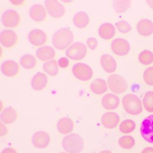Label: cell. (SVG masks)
I'll return each instance as SVG.
<instances>
[{
    "label": "cell",
    "mask_w": 153,
    "mask_h": 153,
    "mask_svg": "<svg viewBox=\"0 0 153 153\" xmlns=\"http://www.w3.org/2000/svg\"><path fill=\"white\" fill-rule=\"evenodd\" d=\"M73 33L69 29L62 28L55 32L53 36V46L59 50H63L68 47L73 42Z\"/></svg>",
    "instance_id": "obj_1"
},
{
    "label": "cell",
    "mask_w": 153,
    "mask_h": 153,
    "mask_svg": "<svg viewBox=\"0 0 153 153\" xmlns=\"http://www.w3.org/2000/svg\"><path fill=\"white\" fill-rule=\"evenodd\" d=\"M107 84L109 88L115 94H121L128 88V84L125 79L117 74L111 75L107 79Z\"/></svg>",
    "instance_id": "obj_4"
},
{
    "label": "cell",
    "mask_w": 153,
    "mask_h": 153,
    "mask_svg": "<svg viewBox=\"0 0 153 153\" xmlns=\"http://www.w3.org/2000/svg\"><path fill=\"white\" fill-rule=\"evenodd\" d=\"M73 20L74 25L76 27L82 28L88 25L89 18L87 13L84 11H80L74 16Z\"/></svg>",
    "instance_id": "obj_26"
},
{
    "label": "cell",
    "mask_w": 153,
    "mask_h": 153,
    "mask_svg": "<svg viewBox=\"0 0 153 153\" xmlns=\"http://www.w3.org/2000/svg\"><path fill=\"white\" fill-rule=\"evenodd\" d=\"M102 124L107 128H114L120 122V117L117 114L108 112L104 114L101 119Z\"/></svg>",
    "instance_id": "obj_15"
},
{
    "label": "cell",
    "mask_w": 153,
    "mask_h": 153,
    "mask_svg": "<svg viewBox=\"0 0 153 153\" xmlns=\"http://www.w3.org/2000/svg\"><path fill=\"white\" fill-rule=\"evenodd\" d=\"M140 131L141 136L145 140L153 143V114L143 120L140 125Z\"/></svg>",
    "instance_id": "obj_7"
},
{
    "label": "cell",
    "mask_w": 153,
    "mask_h": 153,
    "mask_svg": "<svg viewBox=\"0 0 153 153\" xmlns=\"http://www.w3.org/2000/svg\"><path fill=\"white\" fill-rule=\"evenodd\" d=\"M50 142V137L48 133L44 131H38L33 135L32 142L36 147L45 148Z\"/></svg>",
    "instance_id": "obj_12"
},
{
    "label": "cell",
    "mask_w": 153,
    "mask_h": 153,
    "mask_svg": "<svg viewBox=\"0 0 153 153\" xmlns=\"http://www.w3.org/2000/svg\"><path fill=\"white\" fill-rule=\"evenodd\" d=\"M43 69L46 73L51 76H55L59 72V67L57 61L55 59L45 62L43 65Z\"/></svg>",
    "instance_id": "obj_28"
},
{
    "label": "cell",
    "mask_w": 153,
    "mask_h": 153,
    "mask_svg": "<svg viewBox=\"0 0 153 153\" xmlns=\"http://www.w3.org/2000/svg\"><path fill=\"white\" fill-rule=\"evenodd\" d=\"M118 97L112 94H108L103 97L102 103L104 108L106 110H113L116 109L120 104Z\"/></svg>",
    "instance_id": "obj_17"
},
{
    "label": "cell",
    "mask_w": 153,
    "mask_h": 153,
    "mask_svg": "<svg viewBox=\"0 0 153 153\" xmlns=\"http://www.w3.org/2000/svg\"><path fill=\"white\" fill-rule=\"evenodd\" d=\"M17 113L16 111L11 107L5 108L0 115L1 121L6 124L13 123L16 120Z\"/></svg>",
    "instance_id": "obj_24"
},
{
    "label": "cell",
    "mask_w": 153,
    "mask_h": 153,
    "mask_svg": "<svg viewBox=\"0 0 153 153\" xmlns=\"http://www.w3.org/2000/svg\"><path fill=\"white\" fill-rule=\"evenodd\" d=\"M36 62V59L34 56L30 54H25L20 59L21 66L27 69H31L34 68Z\"/></svg>",
    "instance_id": "obj_27"
},
{
    "label": "cell",
    "mask_w": 153,
    "mask_h": 153,
    "mask_svg": "<svg viewBox=\"0 0 153 153\" xmlns=\"http://www.w3.org/2000/svg\"><path fill=\"white\" fill-rule=\"evenodd\" d=\"M62 146L69 153H80L84 148V140L81 136L72 133L64 137L62 140Z\"/></svg>",
    "instance_id": "obj_2"
},
{
    "label": "cell",
    "mask_w": 153,
    "mask_h": 153,
    "mask_svg": "<svg viewBox=\"0 0 153 153\" xmlns=\"http://www.w3.org/2000/svg\"><path fill=\"white\" fill-rule=\"evenodd\" d=\"M1 153H17L16 150L11 148H7L5 149Z\"/></svg>",
    "instance_id": "obj_38"
},
{
    "label": "cell",
    "mask_w": 153,
    "mask_h": 153,
    "mask_svg": "<svg viewBox=\"0 0 153 153\" xmlns=\"http://www.w3.org/2000/svg\"><path fill=\"white\" fill-rule=\"evenodd\" d=\"M138 59L143 65H149L153 62V53L149 51H143L139 55Z\"/></svg>",
    "instance_id": "obj_33"
},
{
    "label": "cell",
    "mask_w": 153,
    "mask_h": 153,
    "mask_svg": "<svg viewBox=\"0 0 153 153\" xmlns=\"http://www.w3.org/2000/svg\"><path fill=\"white\" fill-rule=\"evenodd\" d=\"M120 146L125 149L132 148L135 144V139L131 136H124L119 139Z\"/></svg>",
    "instance_id": "obj_31"
},
{
    "label": "cell",
    "mask_w": 153,
    "mask_h": 153,
    "mask_svg": "<svg viewBox=\"0 0 153 153\" xmlns=\"http://www.w3.org/2000/svg\"><path fill=\"white\" fill-rule=\"evenodd\" d=\"M28 39L30 43L35 46H40L44 44L47 40L46 34L42 30L34 29L29 33Z\"/></svg>",
    "instance_id": "obj_13"
},
{
    "label": "cell",
    "mask_w": 153,
    "mask_h": 153,
    "mask_svg": "<svg viewBox=\"0 0 153 153\" xmlns=\"http://www.w3.org/2000/svg\"><path fill=\"white\" fill-rule=\"evenodd\" d=\"M111 48L116 55L124 56L128 53L130 50V45L127 40L123 38H117L113 41Z\"/></svg>",
    "instance_id": "obj_10"
},
{
    "label": "cell",
    "mask_w": 153,
    "mask_h": 153,
    "mask_svg": "<svg viewBox=\"0 0 153 153\" xmlns=\"http://www.w3.org/2000/svg\"><path fill=\"white\" fill-rule=\"evenodd\" d=\"M87 44L90 49L92 50H94L97 47V40L95 38L90 37L87 40Z\"/></svg>",
    "instance_id": "obj_36"
},
{
    "label": "cell",
    "mask_w": 153,
    "mask_h": 153,
    "mask_svg": "<svg viewBox=\"0 0 153 153\" xmlns=\"http://www.w3.org/2000/svg\"><path fill=\"white\" fill-rule=\"evenodd\" d=\"M141 153H153V148L148 147L144 149Z\"/></svg>",
    "instance_id": "obj_39"
},
{
    "label": "cell",
    "mask_w": 153,
    "mask_h": 153,
    "mask_svg": "<svg viewBox=\"0 0 153 153\" xmlns=\"http://www.w3.org/2000/svg\"><path fill=\"white\" fill-rule=\"evenodd\" d=\"M137 30L140 34L144 36H147L153 33V24L147 19L140 20L137 25Z\"/></svg>",
    "instance_id": "obj_20"
},
{
    "label": "cell",
    "mask_w": 153,
    "mask_h": 153,
    "mask_svg": "<svg viewBox=\"0 0 153 153\" xmlns=\"http://www.w3.org/2000/svg\"><path fill=\"white\" fill-rule=\"evenodd\" d=\"M130 6V1H113L114 9L118 13L126 12Z\"/></svg>",
    "instance_id": "obj_29"
},
{
    "label": "cell",
    "mask_w": 153,
    "mask_h": 153,
    "mask_svg": "<svg viewBox=\"0 0 153 153\" xmlns=\"http://www.w3.org/2000/svg\"><path fill=\"white\" fill-rule=\"evenodd\" d=\"M48 82L47 76L43 73H38L34 76L31 81V86L36 91L42 90L46 87Z\"/></svg>",
    "instance_id": "obj_19"
},
{
    "label": "cell",
    "mask_w": 153,
    "mask_h": 153,
    "mask_svg": "<svg viewBox=\"0 0 153 153\" xmlns=\"http://www.w3.org/2000/svg\"><path fill=\"white\" fill-rule=\"evenodd\" d=\"M69 61L67 58L65 57H62L59 60L58 64L59 66L61 68H65L68 66Z\"/></svg>",
    "instance_id": "obj_37"
},
{
    "label": "cell",
    "mask_w": 153,
    "mask_h": 153,
    "mask_svg": "<svg viewBox=\"0 0 153 153\" xmlns=\"http://www.w3.org/2000/svg\"><path fill=\"white\" fill-rule=\"evenodd\" d=\"M117 29L121 33H128L131 30V27L129 24L124 20L119 21L116 24Z\"/></svg>",
    "instance_id": "obj_35"
},
{
    "label": "cell",
    "mask_w": 153,
    "mask_h": 153,
    "mask_svg": "<svg viewBox=\"0 0 153 153\" xmlns=\"http://www.w3.org/2000/svg\"><path fill=\"white\" fill-rule=\"evenodd\" d=\"M45 6L49 14L53 17L59 18L65 13V9L62 4L55 0H47Z\"/></svg>",
    "instance_id": "obj_9"
},
{
    "label": "cell",
    "mask_w": 153,
    "mask_h": 153,
    "mask_svg": "<svg viewBox=\"0 0 153 153\" xmlns=\"http://www.w3.org/2000/svg\"><path fill=\"white\" fill-rule=\"evenodd\" d=\"M136 123L131 120L123 121L120 124V130L121 132L124 134L131 133L135 130Z\"/></svg>",
    "instance_id": "obj_30"
},
{
    "label": "cell",
    "mask_w": 153,
    "mask_h": 153,
    "mask_svg": "<svg viewBox=\"0 0 153 153\" xmlns=\"http://www.w3.org/2000/svg\"><path fill=\"white\" fill-rule=\"evenodd\" d=\"M1 20L4 26L13 28L16 27L19 25L20 22V17L16 10H8L2 14Z\"/></svg>",
    "instance_id": "obj_8"
},
{
    "label": "cell",
    "mask_w": 153,
    "mask_h": 153,
    "mask_svg": "<svg viewBox=\"0 0 153 153\" xmlns=\"http://www.w3.org/2000/svg\"><path fill=\"white\" fill-rule=\"evenodd\" d=\"M30 16L34 21L42 22L46 16V12L44 7L40 4H36L31 7L29 11Z\"/></svg>",
    "instance_id": "obj_16"
},
{
    "label": "cell",
    "mask_w": 153,
    "mask_h": 153,
    "mask_svg": "<svg viewBox=\"0 0 153 153\" xmlns=\"http://www.w3.org/2000/svg\"><path fill=\"white\" fill-rule=\"evenodd\" d=\"M19 70V65L14 61H6L1 64V72L7 76H15L18 73Z\"/></svg>",
    "instance_id": "obj_14"
},
{
    "label": "cell",
    "mask_w": 153,
    "mask_h": 153,
    "mask_svg": "<svg viewBox=\"0 0 153 153\" xmlns=\"http://www.w3.org/2000/svg\"><path fill=\"white\" fill-rule=\"evenodd\" d=\"M65 153V152H62V153Z\"/></svg>",
    "instance_id": "obj_42"
},
{
    "label": "cell",
    "mask_w": 153,
    "mask_h": 153,
    "mask_svg": "<svg viewBox=\"0 0 153 153\" xmlns=\"http://www.w3.org/2000/svg\"><path fill=\"white\" fill-rule=\"evenodd\" d=\"M146 2L149 6L153 9V1H146Z\"/></svg>",
    "instance_id": "obj_40"
},
{
    "label": "cell",
    "mask_w": 153,
    "mask_h": 153,
    "mask_svg": "<svg viewBox=\"0 0 153 153\" xmlns=\"http://www.w3.org/2000/svg\"><path fill=\"white\" fill-rule=\"evenodd\" d=\"M143 104L146 110L149 112H153V92L148 91L143 99Z\"/></svg>",
    "instance_id": "obj_32"
},
{
    "label": "cell",
    "mask_w": 153,
    "mask_h": 153,
    "mask_svg": "<svg viewBox=\"0 0 153 153\" xmlns=\"http://www.w3.org/2000/svg\"><path fill=\"white\" fill-rule=\"evenodd\" d=\"M18 37L16 32L11 30H4L0 34V42L6 48H10L16 45Z\"/></svg>",
    "instance_id": "obj_11"
},
{
    "label": "cell",
    "mask_w": 153,
    "mask_h": 153,
    "mask_svg": "<svg viewBox=\"0 0 153 153\" xmlns=\"http://www.w3.org/2000/svg\"><path fill=\"white\" fill-rule=\"evenodd\" d=\"M72 72L75 77L82 81H88L92 78L93 75L92 68L84 63H76L72 68Z\"/></svg>",
    "instance_id": "obj_6"
},
{
    "label": "cell",
    "mask_w": 153,
    "mask_h": 153,
    "mask_svg": "<svg viewBox=\"0 0 153 153\" xmlns=\"http://www.w3.org/2000/svg\"><path fill=\"white\" fill-rule=\"evenodd\" d=\"M100 153H112L111 152L108 150H104L100 152Z\"/></svg>",
    "instance_id": "obj_41"
},
{
    "label": "cell",
    "mask_w": 153,
    "mask_h": 153,
    "mask_svg": "<svg viewBox=\"0 0 153 153\" xmlns=\"http://www.w3.org/2000/svg\"><path fill=\"white\" fill-rule=\"evenodd\" d=\"M87 49L84 44L79 42L74 43L66 51L67 56L74 60H80L86 55Z\"/></svg>",
    "instance_id": "obj_5"
},
{
    "label": "cell",
    "mask_w": 153,
    "mask_h": 153,
    "mask_svg": "<svg viewBox=\"0 0 153 153\" xmlns=\"http://www.w3.org/2000/svg\"><path fill=\"white\" fill-rule=\"evenodd\" d=\"M98 33L101 38L105 40H109L115 35V28L110 23H104L100 26Z\"/></svg>",
    "instance_id": "obj_22"
},
{
    "label": "cell",
    "mask_w": 153,
    "mask_h": 153,
    "mask_svg": "<svg viewBox=\"0 0 153 153\" xmlns=\"http://www.w3.org/2000/svg\"><path fill=\"white\" fill-rule=\"evenodd\" d=\"M101 65L107 73H112L115 71L117 64L113 57L108 54H105L100 59Z\"/></svg>",
    "instance_id": "obj_18"
},
{
    "label": "cell",
    "mask_w": 153,
    "mask_h": 153,
    "mask_svg": "<svg viewBox=\"0 0 153 153\" xmlns=\"http://www.w3.org/2000/svg\"><path fill=\"white\" fill-rule=\"evenodd\" d=\"M122 104L124 110L129 114L137 115L143 111L141 101L137 96L133 94H128L124 96Z\"/></svg>",
    "instance_id": "obj_3"
},
{
    "label": "cell",
    "mask_w": 153,
    "mask_h": 153,
    "mask_svg": "<svg viewBox=\"0 0 153 153\" xmlns=\"http://www.w3.org/2000/svg\"><path fill=\"white\" fill-rule=\"evenodd\" d=\"M36 54L39 59L45 61L54 58L55 55V50L51 46H43L37 49Z\"/></svg>",
    "instance_id": "obj_21"
},
{
    "label": "cell",
    "mask_w": 153,
    "mask_h": 153,
    "mask_svg": "<svg viewBox=\"0 0 153 153\" xmlns=\"http://www.w3.org/2000/svg\"><path fill=\"white\" fill-rule=\"evenodd\" d=\"M90 88L95 94H102L107 91V86L105 80L102 79L97 78L91 83Z\"/></svg>",
    "instance_id": "obj_25"
},
{
    "label": "cell",
    "mask_w": 153,
    "mask_h": 153,
    "mask_svg": "<svg viewBox=\"0 0 153 153\" xmlns=\"http://www.w3.org/2000/svg\"><path fill=\"white\" fill-rule=\"evenodd\" d=\"M143 78L146 84L153 86V67H149L145 70Z\"/></svg>",
    "instance_id": "obj_34"
},
{
    "label": "cell",
    "mask_w": 153,
    "mask_h": 153,
    "mask_svg": "<svg viewBox=\"0 0 153 153\" xmlns=\"http://www.w3.org/2000/svg\"><path fill=\"white\" fill-rule=\"evenodd\" d=\"M57 128L60 133L63 134H68L73 130L74 123L72 120L70 118H62L58 122Z\"/></svg>",
    "instance_id": "obj_23"
}]
</instances>
